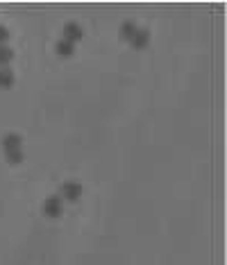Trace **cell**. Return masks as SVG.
Wrapping results in <instances>:
<instances>
[{
  "mask_svg": "<svg viewBox=\"0 0 227 265\" xmlns=\"http://www.w3.org/2000/svg\"><path fill=\"white\" fill-rule=\"evenodd\" d=\"M3 150H5V157H7L9 163H20L25 157L23 152V139L18 134H5L3 136Z\"/></svg>",
  "mask_w": 227,
  "mask_h": 265,
  "instance_id": "obj_1",
  "label": "cell"
},
{
  "mask_svg": "<svg viewBox=\"0 0 227 265\" xmlns=\"http://www.w3.org/2000/svg\"><path fill=\"white\" fill-rule=\"evenodd\" d=\"M59 195L61 200H66V202H77V200L82 197V186L77 182H64L59 186Z\"/></svg>",
  "mask_w": 227,
  "mask_h": 265,
  "instance_id": "obj_2",
  "label": "cell"
},
{
  "mask_svg": "<svg viewBox=\"0 0 227 265\" xmlns=\"http://www.w3.org/2000/svg\"><path fill=\"white\" fill-rule=\"evenodd\" d=\"M44 213L48 215V218H57V215H61V211H64V200L59 197V195H48V197L44 200Z\"/></svg>",
  "mask_w": 227,
  "mask_h": 265,
  "instance_id": "obj_3",
  "label": "cell"
},
{
  "mask_svg": "<svg viewBox=\"0 0 227 265\" xmlns=\"http://www.w3.org/2000/svg\"><path fill=\"white\" fill-rule=\"evenodd\" d=\"M82 36H84V30H82L80 23L71 20V23L64 25V36H61V39H66V41H71V43H75V41H80Z\"/></svg>",
  "mask_w": 227,
  "mask_h": 265,
  "instance_id": "obj_4",
  "label": "cell"
},
{
  "mask_svg": "<svg viewBox=\"0 0 227 265\" xmlns=\"http://www.w3.org/2000/svg\"><path fill=\"white\" fill-rule=\"evenodd\" d=\"M148 43H150V32L146 28H139L134 32V36L130 39V46L136 48V50H143V48H148Z\"/></svg>",
  "mask_w": 227,
  "mask_h": 265,
  "instance_id": "obj_5",
  "label": "cell"
},
{
  "mask_svg": "<svg viewBox=\"0 0 227 265\" xmlns=\"http://www.w3.org/2000/svg\"><path fill=\"white\" fill-rule=\"evenodd\" d=\"M14 82H16V75H14L12 68H9V66H0V89L14 86Z\"/></svg>",
  "mask_w": 227,
  "mask_h": 265,
  "instance_id": "obj_6",
  "label": "cell"
},
{
  "mask_svg": "<svg viewBox=\"0 0 227 265\" xmlns=\"http://www.w3.org/2000/svg\"><path fill=\"white\" fill-rule=\"evenodd\" d=\"M55 52L59 57H71L73 52H75V43H71V41H66V39H59L55 43Z\"/></svg>",
  "mask_w": 227,
  "mask_h": 265,
  "instance_id": "obj_7",
  "label": "cell"
},
{
  "mask_svg": "<svg viewBox=\"0 0 227 265\" xmlns=\"http://www.w3.org/2000/svg\"><path fill=\"white\" fill-rule=\"evenodd\" d=\"M136 30H139V25H136L134 20H125V23L120 25V32H118V34L123 36L125 41H130L132 36H134V32H136Z\"/></svg>",
  "mask_w": 227,
  "mask_h": 265,
  "instance_id": "obj_8",
  "label": "cell"
},
{
  "mask_svg": "<svg viewBox=\"0 0 227 265\" xmlns=\"http://www.w3.org/2000/svg\"><path fill=\"white\" fill-rule=\"evenodd\" d=\"M14 59V50L9 46H0V66H9Z\"/></svg>",
  "mask_w": 227,
  "mask_h": 265,
  "instance_id": "obj_9",
  "label": "cell"
},
{
  "mask_svg": "<svg viewBox=\"0 0 227 265\" xmlns=\"http://www.w3.org/2000/svg\"><path fill=\"white\" fill-rule=\"evenodd\" d=\"M7 41H9V28L0 25V46H7Z\"/></svg>",
  "mask_w": 227,
  "mask_h": 265,
  "instance_id": "obj_10",
  "label": "cell"
}]
</instances>
